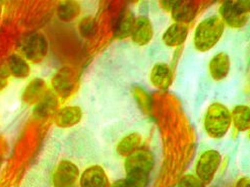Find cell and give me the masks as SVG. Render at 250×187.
Listing matches in <instances>:
<instances>
[{
    "instance_id": "7a4b0ae2",
    "label": "cell",
    "mask_w": 250,
    "mask_h": 187,
    "mask_svg": "<svg viewBox=\"0 0 250 187\" xmlns=\"http://www.w3.org/2000/svg\"><path fill=\"white\" fill-rule=\"evenodd\" d=\"M232 116L229 109L221 104H211L205 117V128L207 133L214 139H221L230 128Z\"/></svg>"
},
{
    "instance_id": "f546056e",
    "label": "cell",
    "mask_w": 250,
    "mask_h": 187,
    "mask_svg": "<svg viewBox=\"0 0 250 187\" xmlns=\"http://www.w3.org/2000/svg\"><path fill=\"white\" fill-rule=\"evenodd\" d=\"M7 85V79L0 78V91H2Z\"/></svg>"
},
{
    "instance_id": "83f0119b",
    "label": "cell",
    "mask_w": 250,
    "mask_h": 187,
    "mask_svg": "<svg viewBox=\"0 0 250 187\" xmlns=\"http://www.w3.org/2000/svg\"><path fill=\"white\" fill-rule=\"evenodd\" d=\"M235 187H250V179L248 177H243L239 179Z\"/></svg>"
},
{
    "instance_id": "277c9868",
    "label": "cell",
    "mask_w": 250,
    "mask_h": 187,
    "mask_svg": "<svg viewBox=\"0 0 250 187\" xmlns=\"http://www.w3.org/2000/svg\"><path fill=\"white\" fill-rule=\"evenodd\" d=\"M21 51L33 63H40L48 54L49 44L46 37L41 33L27 35L21 41Z\"/></svg>"
},
{
    "instance_id": "5bb4252c",
    "label": "cell",
    "mask_w": 250,
    "mask_h": 187,
    "mask_svg": "<svg viewBox=\"0 0 250 187\" xmlns=\"http://www.w3.org/2000/svg\"><path fill=\"white\" fill-rule=\"evenodd\" d=\"M135 17L133 12L129 8L123 9L116 21L114 37L116 39L123 40L131 35V32L134 27Z\"/></svg>"
},
{
    "instance_id": "9c48e42d",
    "label": "cell",
    "mask_w": 250,
    "mask_h": 187,
    "mask_svg": "<svg viewBox=\"0 0 250 187\" xmlns=\"http://www.w3.org/2000/svg\"><path fill=\"white\" fill-rule=\"evenodd\" d=\"M130 36L132 42L139 46H145L151 42L154 36V31L153 24L148 18L141 16L135 19L134 27Z\"/></svg>"
},
{
    "instance_id": "e0dca14e",
    "label": "cell",
    "mask_w": 250,
    "mask_h": 187,
    "mask_svg": "<svg viewBox=\"0 0 250 187\" xmlns=\"http://www.w3.org/2000/svg\"><path fill=\"white\" fill-rule=\"evenodd\" d=\"M187 36H188V27L183 23L175 22L164 33L163 42L169 47H178L186 41Z\"/></svg>"
},
{
    "instance_id": "7c38bea8",
    "label": "cell",
    "mask_w": 250,
    "mask_h": 187,
    "mask_svg": "<svg viewBox=\"0 0 250 187\" xmlns=\"http://www.w3.org/2000/svg\"><path fill=\"white\" fill-rule=\"evenodd\" d=\"M83 117V111L79 106H66L58 110L54 122L60 128H69L81 122Z\"/></svg>"
},
{
    "instance_id": "f1b7e54d",
    "label": "cell",
    "mask_w": 250,
    "mask_h": 187,
    "mask_svg": "<svg viewBox=\"0 0 250 187\" xmlns=\"http://www.w3.org/2000/svg\"><path fill=\"white\" fill-rule=\"evenodd\" d=\"M110 187H128L126 181L125 179H119L117 181H115L113 184L110 185Z\"/></svg>"
},
{
    "instance_id": "5b68a950",
    "label": "cell",
    "mask_w": 250,
    "mask_h": 187,
    "mask_svg": "<svg viewBox=\"0 0 250 187\" xmlns=\"http://www.w3.org/2000/svg\"><path fill=\"white\" fill-rule=\"evenodd\" d=\"M51 83L57 97L67 99L73 94L78 86L77 72L69 66L62 67L54 74Z\"/></svg>"
},
{
    "instance_id": "7402d4cb",
    "label": "cell",
    "mask_w": 250,
    "mask_h": 187,
    "mask_svg": "<svg viewBox=\"0 0 250 187\" xmlns=\"http://www.w3.org/2000/svg\"><path fill=\"white\" fill-rule=\"evenodd\" d=\"M81 14V6L76 1L61 2L57 7V17L60 21L69 22L76 20Z\"/></svg>"
},
{
    "instance_id": "ba28073f",
    "label": "cell",
    "mask_w": 250,
    "mask_h": 187,
    "mask_svg": "<svg viewBox=\"0 0 250 187\" xmlns=\"http://www.w3.org/2000/svg\"><path fill=\"white\" fill-rule=\"evenodd\" d=\"M154 156L151 152L146 149H136L135 152L126 157L124 162L125 172L131 171H143L146 173H151L154 168Z\"/></svg>"
},
{
    "instance_id": "8992f818",
    "label": "cell",
    "mask_w": 250,
    "mask_h": 187,
    "mask_svg": "<svg viewBox=\"0 0 250 187\" xmlns=\"http://www.w3.org/2000/svg\"><path fill=\"white\" fill-rule=\"evenodd\" d=\"M222 157L215 149L206 151L199 157L196 164V175L204 183H209L214 179L221 165Z\"/></svg>"
},
{
    "instance_id": "ffe728a7",
    "label": "cell",
    "mask_w": 250,
    "mask_h": 187,
    "mask_svg": "<svg viewBox=\"0 0 250 187\" xmlns=\"http://www.w3.org/2000/svg\"><path fill=\"white\" fill-rule=\"evenodd\" d=\"M142 143V136L140 133L132 132L127 135H125L124 138L118 143L117 145V153L120 156L127 157L133 152H135L137 147L140 146Z\"/></svg>"
},
{
    "instance_id": "9a60e30c",
    "label": "cell",
    "mask_w": 250,
    "mask_h": 187,
    "mask_svg": "<svg viewBox=\"0 0 250 187\" xmlns=\"http://www.w3.org/2000/svg\"><path fill=\"white\" fill-rule=\"evenodd\" d=\"M149 79L156 88L160 90H167L173 83L172 69L168 64L158 63L153 67Z\"/></svg>"
},
{
    "instance_id": "4fadbf2b",
    "label": "cell",
    "mask_w": 250,
    "mask_h": 187,
    "mask_svg": "<svg viewBox=\"0 0 250 187\" xmlns=\"http://www.w3.org/2000/svg\"><path fill=\"white\" fill-rule=\"evenodd\" d=\"M46 82L42 79H34L29 83L26 89L22 92L21 100L27 105H36L47 92Z\"/></svg>"
},
{
    "instance_id": "d6986e66",
    "label": "cell",
    "mask_w": 250,
    "mask_h": 187,
    "mask_svg": "<svg viewBox=\"0 0 250 187\" xmlns=\"http://www.w3.org/2000/svg\"><path fill=\"white\" fill-rule=\"evenodd\" d=\"M7 67L11 76L17 79H27L31 73V68L27 60L19 54H11L8 57Z\"/></svg>"
},
{
    "instance_id": "6da1fadb",
    "label": "cell",
    "mask_w": 250,
    "mask_h": 187,
    "mask_svg": "<svg viewBox=\"0 0 250 187\" xmlns=\"http://www.w3.org/2000/svg\"><path fill=\"white\" fill-rule=\"evenodd\" d=\"M225 24L220 17L212 16L198 23L194 34V46L201 52H207L220 41Z\"/></svg>"
},
{
    "instance_id": "44dd1931",
    "label": "cell",
    "mask_w": 250,
    "mask_h": 187,
    "mask_svg": "<svg viewBox=\"0 0 250 187\" xmlns=\"http://www.w3.org/2000/svg\"><path fill=\"white\" fill-rule=\"evenodd\" d=\"M232 120L239 131H246L250 127V109L245 105L236 106L233 110Z\"/></svg>"
},
{
    "instance_id": "484cf974",
    "label": "cell",
    "mask_w": 250,
    "mask_h": 187,
    "mask_svg": "<svg viewBox=\"0 0 250 187\" xmlns=\"http://www.w3.org/2000/svg\"><path fill=\"white\" fill-rule=\"evenodd\" d=\"M178 187H206V184L197 176L187 174L180 179Z\"/></svg>"
},
{
    "instance_id": "cb8c5ba5",
    "label": "cell",
    "mask_w": 250,
    "mask_h": 187,
    "mask_svg": "<svg viewBox=\"0 0 250 187\" xmlns=\"http://www.w3.org/2000/svg\"><path fill=\"white\" fill-rule=\"evenodd\" d=\"M79 31L83 38L92 39L97 32L96 19L92 16L83 18L79 23Z\"/></svg>"
},
{
    "instance_id": "30bf717a",
    "label": "cell",
    "mask_w": 250,
    "mask_h": 187,
    "mask_svg": "<svg viewBox=\"0 0 250 187\" xmlns=\"http://www.w3.org/2000/svg\"><path fill=\"white\" fill-rule=\"evenodd\" d=\"M58 97L54 92L47 91L40 101L35 105L33 115L37 119H47L51 117L57 112Z\"/></svg>"
},
{
    "instance_id": "603a6c76",
    "label": "cell",
    "mask_w": 250,
    "mask_h": 187,
    "mask_svg": "<svg viewBox=\"0 0 250 187\" xmlns=\"http://www.w3.org/2000/svg\"><path fill=\"white\" fill-rule=\"evenodd\" d=\"M149 180V174L143 171H131L126 173V181L128 187H146Z\"/></svg>"
},
{
    "instance_id": "2e32d148",
    "label": "cell",
    "mask_w": 250,
    "mask_h": 187,
    "mask_svg": "<svg viewBox=\"0 0 250 187\" xmlns=\"http://www.w3.org/2000/svg\"><path fill=\"white\" fill-rule=\"evenodd\" d=\"M230 57L227 53L221 52L211 58L209 62V73L215 81H222L226 79L230 71Z\"/></svg>"
},
{
    "instance_id": "d4e9b609",
    "label": "cell",
    "mask_w": 250,
    "mask_h": 187,
    "mask_svg": "<svg viewBox=\"0 0 250 187\" xmlns=\"http://www.w3.org/2000/svg\"><path fill=\"white\" fill-rule=\"evenodd\" d=\"M132 94L141 109L146 113H149L152 107V101L149 95L145 90H143L141 86H133Z\"/></svg>"
},
{
    "instance_id": "3957f363",
    "label": "cell",
    "mask_w": 250,
    "mask_h": 187,
    "mask_svg": "<svg viewBox=\"0 0 250 187\" xmlns=\"http://www.w3.org/2000/svg\"><path fill=\"white\" fill-rule=\"evenodd\" d=\"M250 2L248 0L239 1H225L220 7V15L223 22L234 29L243 28L249 20Z\"/></svg>"
},
{
    "instance_id": "8fae6325",
    "label": "cell",
    "mask_w": 250,
    "mask_h": 187,
    "mask_svg": "<svg viewBox=\"0 0 250 187\" xmlns=\"http://www.w3.org/2000/svg\"><path fill=\"white\" fill-rule=\"evenodd\" d=\"M80 183L81 187H110L105 170L98 165L85 169L82 174Z\"/></svg>"
},
{
    "instance_id": "4316f807",
    "label": "cell",
    "mask_w": 250,
    "mask_h": 187,
    "mask_svg": "<svg viewBox=\"0 0 250 187\" xmlns=\"http://www.w3.org/2000/svg\"><path fill=\"white\" fill-rule=\"evenodd\" d=\"M178 3H179V1H176V0H163V1L160 2L161 7L168 12L169 11L171 12Z\"/></svg>"
},
{
    "instance_id": "4dcf8cb0",
    "label": "cell",
    "mask_w": 250,
    "mask_h": 187,
    "mask_svg": "<svg viewBox=\"0 0 250 187\" xmlns=\"http://www.w3.org/2000/svg\"><path fill=\"white\" fill-rule=\"evenodd\" d=\"M1 12H2V6L0 4V17H1Z\"/></svg>"
},
{
    "instance_id": "ac0fdd59",
    "label": "cell",
    "mask_w": 250,
    "mask_h": 187,
    "mask_svg": "<svg viewBox=\"0 0 250 187\" xmlns=\"http://www.w3.org/2000/svg\"><path fill=\"white\" fill-rule=\"evenodd\" d=\"M197 14V5L192 1H179L171 11L172 19L177 23H189Z\"/></svg>"
},
{
    "instance_id": "52a82bcc",
    "label": "cell",
    "mask_w": 250,
    "mask_h": 187,
    "mask_svg": "<svg viewBox=\"0 0 250 187\" xmlns=\"http://www.w3.org/2000/svg\"><path fill=\"white\" fill-rule=\"evenodd\" d=\"M80 176V171L76 164L72 162L63 160L58 164L54 175V187H73L76 185Z\"/></svg>"
}]
</instances>
